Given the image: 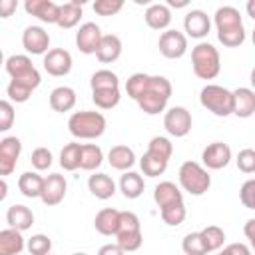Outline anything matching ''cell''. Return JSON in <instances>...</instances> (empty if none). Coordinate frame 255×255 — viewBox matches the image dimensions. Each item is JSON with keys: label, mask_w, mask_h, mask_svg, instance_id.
<instances>
[{"label": "cell", "mask_w": 255, "mask_h": 255, "mask_svg": "<svg viewBox=\"0 0 255 255\" xmlns=\"http://www.w3.org/2000/svg\"><path fill=\"white\" fill-rule=\"evenodd\" d=\"M213 22L217 28V40L225 48H237L245 42V26H243V20L237 8L233 6L217 8Z\"/></svg>", "instance_id": "1"}, {"label": "cell", "mask_w": 255, "mask_h": 255, "mask_svg": "<svg viewBox=\"0 0 255 255\" xmlns=\"http://www.w3.org/2000/svg\"><path fill=\"white\" fill-rule=\"evenodd\" d=\"M106 118L100 112L92 110H82L74 112L68 120V129L76 139H98L106 131Z\"/></svg>", "instance_id": "2"}, {"label": "cell", "mask_w": 255, "mask_h": 255, "mask_svg": "<svg viewBox=\"0 0 255 255\" xmlns=\"http://www.w3.org/2000/svg\"><path fill=\"white\" fill-rule=\"evenodd\" d=\"M171 98V84L165 76H151L143 96L137 100V106L147 116H157L165 110Z\"/></svg>", "instance_id": "3"}, {"label": "cell", "mask_w": 255, "mask_h": 255, "mask_svg": "<svg viewBox=\"0 0 255 255\" xmlns=\"http://www.w3.org/2000/svg\"><path fill=\"white\" fill-rule=\"evenodd\" d=\"M191 68L199 80H213L221 72V58L213 44L199 42L191 50Z\"/></svg>", "instance_id": "4"}, {"label": "cell", "mask_w": 255, "mask_h": 255, "mask_svg": "<svg viewBox=\"0 0 255 255\" xmlns=\"http://www.w3.org/2000/svg\"><path fill=\"white\" fill-rule=\"evenodd\" d=\"M199 104L213 116L227 118L233 114V92L217 84H207L199 92Z\"/></svg>", "instance_id": "5"}, {"label": "cell", "mask_w": 255, "mask_h": 255, "mask_svg": "<svg viewBox=\"0 0 255 255\" xmlns=\"http://www.w3.org/2000/svg\"><path fill=\"white\" fill-rule=\"evenodd\" d=\"M179 185L183 191H187L189 195H203L209 191L211 187V175L209 171L197 163V161H183L179 167Z\"/></svg>", "instance_id": "6"}, {"label": "cell", "mask_w": 255, "mask_h": 255, "mask_svg": "<svg viewBox=\"0 0 255 255\" xmlns=\"http://www.w3.org/2000/svg\"><path fill=\"white\" fill-rule=\"evenodd\" d=\"M4 68H6V72H8V76L12 80H16L20 84H26L32 90H36L40 86V82H42L40 72L34 68L32 60L26 54H12V56H8Z\"/></svg>", "instance_id": "7"}, {"label": "cell", "mask_w": 255, "mask_h": 255, "mask_svg": "<svg viewBox=\"0 0 255 255\" xmlns=\"http://www.w3.org/2000/svg\"><path fill=\"white\" fill-rule=\"evenodd\" d=\"M191 126H193L191 114L183 106H173L163 116V128L173 137H185L191 131Z\"/></svg>", "instance_id": "8"}, {"label": "cell", "mask_w": 255, "mask_h": 255, "mask_svg": "<svg viewBox=\"0 0 255 255\" xmlns=\"http://www.w3.org/2000/svg\"><path fill=\"white\" fill-rule=\"evenodd\" d=\"M157 48L163 58L167 60H177L187 52V36L179 30H165L159 36Z\"/></svg>", "instance_id": "9"}, {"label": "cell", "mask_w": 255, "mask_h": 255, "mask_svg": "<svg viewBox=\"0 0 255 255\" xmlns=\"http://www.w3.org/2000/svg\"><path fill=\"white\" fill-rule=\"evenodd\" d=\"M22 153V141L16 135H6L0 139V175L6 177L16 169L18 157Z\"/></svg>", "instance_id": "10"}, {"label": "cell", "mask_w": 255, "mask_h": 255, "mask_svg": "<svg viewBox=\"0 0 255 255\" xmlns=\"http://www.w3.org/2000/svg\"><path fill=\"white\" fill-rule=\"evenodd\" d=\"M102 30L96 22H86L78 28L76 32V46L82 54H96L100 44H102Z\"/></svg>", "instance_id": "11"}, {"label": "cell", "mask_w": 255, "mask_h": 255, "mask_svg": "<svg viewBox=\"0 0 255 255\" xmlns=\"http://www.w3.org/2000/svg\"><path fill=\"white\" fill-rule=\"evenodd\" d=\"M22 46L28 54H48L50 50V34L42 28V26H28L24 32H22Z\"/></svg>", "instance_id": "12"}, {"label": "cell", "mask_w": 255, "mask_h": 255, "mask_svg": "<svg viewBox=\"0 0 255 255\" xmlns=\"http://www.w3.org/2000/svg\"><path fill=\"white\" fill-rule=\"evenodd\" d=\"M44 70L54 76V78H62L68 76L72 70V54L64 48H52L46 56H44Z\"/></svg>", "instance_id": "13"}, {"label": "cell", "mask_w": 255, "mask_h": 255, "mask_svg": "<svg viewBox=\"0 0 255 255\" xmlns=\"http://www.w3.org/2000/svg\"><path fill=\"white\" fill-rule=\"evenodd\" d=\"M201 161L205 169H223L231 161V147L223 141H213L201 151Z\"/></svg>", "instance_id": "14"}, {"label": "cell", "mask_w": 255, "mask_h": 255, "mask_svg": "<svg viewBox=\"0 0 255 255\" xmlns=\"http://www.w3.org/2000/svg\"><path fill=\"white\" fill-rule=\"evenodd\" d=\"M66 189H68L66 177L60 175V173H50L48 177H44V189H42L40 199H42L44 205L54 207V205H58V203L64 201Z\"/></svg>", "instance_id": "15"}, {"label": "cell", "mask_w": 255, "mask_h": 255, "mask_svg": "<svg viewBox=\"0 0 255 255\" xmlns=\"http://www.w3.org/2000/svg\"><path fill=\"white\" fill-rule=\"evenodd\" d=\"M24 10L38 18L40 22L46 24H56L58 22V14H60V4L52 2V0H26L24 2Z\"/></svg>", "instance_id": "16"}, {"label": "cell", "mask_w": 255, "mask_h": 255, "mask_svg": "<svg viewBox=\"0 0 255 255\" xmlns=\"http://www.w3.org/2000/svg\"><path fill=\"white\" fill-rule=\"evenodd\" d=\"M183 30H185L187 36H191L195 40H201L209 34L211 20L203 10H189L183 18Z\"/></svg>", "instance_id": "17"}, {"label": "cell", "mask_w": 255, "mask_h": 255, "mask_svg": "<svg viewBox=\"0 0 255 255\" xmlns=\"http://www.w3.org/2000/svg\"><path fill=\"white\" fill-rule=\"evenodd\" d=\"M120 215L122 211L114 209V207H104L96 213L94 217V227L98 233L110 237V235H118V229H120Z\"/></svg>", "instance_id": "18"}, {"label": "cell", "mask_w": 255, "mask_h": 255, "mask_svg": "<svg viewBox=\"0 0 255 255\" xmlns=\"http://www.w3.org/2000/svg\"><path fill=\"white\" fill-rule=\"evenodd\" d=\"M253 114H255V90L253 88L233 90V116L247 120Z\"/></svg>", "instance_id": "19"}, {"label": "cell", "mask_w": 255, "mask_h": 255, "mask_svg": "<svg viewBox=\"0 0 255 255\" xmlns=\"http://www.w3.org/2000/svg\"><path fill=\"white\" fill-rule=\"evenodd\" d=\"M6 223H8V227H12V229L26 231V229H30L32 223H34V213H32L30 207H26V205H22V203H14V205H10L8 211H6Z\"/></svg>", "instance_id": "20"}, {"label": "cell", "mask_w": 255, "mask_h": 255, "mask_svg": "<svg viewBox=\"0 0 255 255\" xmlns=\"http://www.w3.org/2000/svg\"><path fill=\"white\" fill-rule=\"evenodd\" d=\"M143 18H145V24L151 30H167V26L171 24V10H169L167 4L155 2V4L147 6Z\"/></svg>", "instance_id": "21"}, {"label": "cell", "mask_w": 255, "mask_h": 255, "mask_svg": "<svg viewBox=\"0 0 255 255\" xmlns=\"http://www.w3.org/2000/svg\"><path fill=\"white\" fill-rule=\"evenodd\" d=\"M76 90L70 88V86H58L50 92V108L58 114H64V112H70L74 110L76 106Z\"/></svg>", "instance_id": "22"}, {"label": "cell", "mask_w": 255, "mask_h": 255, "mask_svg": "<svg viewBox=\"0 0 255 255\" xmlns=\"http://www.w3.org/2000/svg\"><path fill=\"white\" fill-rule=\"evenodd\" d=\"M153 201L161 209V207H167V205H173V203H181L183 193L173 181H159L153 189Z\"/></svg>", "instance_id": "23"}, {"label": "cell", "mask_w": 255, "mask_h": 255, "mask_svg": "<svg viewBox=\"0 0 255 255\" xmlns=\"http://www.w3.org/2000/svg\"><path fill=\"white\" fill-rule=\"evenodd\" d=\"M122 40L120 36L116 34H104L102 38V44L96 52V58L102 62V64H114L120 56H122Z\"/></svg>", "instance_id": "24"}, {"label": "cell", "mask_w": 255, "mask_h": 255, "mask_svg": "<svg viewBox=\"0 0 255 255\" xmlns=\"http://www.w3.org/2000/svg\"><path fill=\"white\" fill-rule=\"evenodd\" d=\"M88 189L98 199H110L116 193V183H114V179L108 173L98 171V173L88 177Z\"/></svg>", "instance_id": "25"}, {"label": "cell", "mask_w": 255, "mask_h": 255, "mask_svg": "<svg viewBox=\"0 0 255 255\" xmlns=\"http://www.w3.org/2000/svg\"><path fill=\"white\" fill-rule=\"evenodd\" d=\"M108 161H110V165H112L114 169H118V171H128V169H131L133 163H135V153H133V149H131L129 145L120 143V145H114V147L108 151Z\"/></svg>", "instance_id": "26"}, {"label": "cell", "mask_w": 255, "mask_h": 255, "mask_svg": "<svg viewBox=\"0 0 255 255\" xmlns=\"http://www.w3.org/2000/svg\"><path fill=\"white\" fill-rule=\"evenodd\" d=\"M18 189L28 199L40 197L42 195V189H44V177L38 171H24L18 177Z\"/></svg>", "instance_id": "27"}, {"label": "cell", "mask_w": 255, "mask_h": 255, "mask_svg": "<svg viewBox=\"0 0 255 255\" xmlns=\"http://www.w3.org/2000/svg\"><path fill=\"white\" fill-rule=\"evenodd\" d=\"M24 249L22 231L6 227L0 231V255H20Z\"/></svg>", "instance_id": "28"}, {"label": "cell", "mask_w": 255, "mask_h": 255, "mask_svg": "<svg viewBox=\"0 0 255 255\" xmlns=\"http://www.w3.org/2000/svg\"><path fill=\"white\" fill-rule=\"evenodd\" d=\"M82 2L80 0H72V2H66V4H60V14H58V22L56 26L64 28V30H70L74 26L80 24V18H82Z\"/></svg>", "instance_id": "29"}, {"label": "cell", "mask_w": 255, "mask_h": 255, "mask_svg": "<svg viewBox=\"0 0 255 255\" xmlns=\"http://www.w3.org/2000/svg\"><path fill=\"white\" fill-rule=\"evenodd\" d=\"M145 189V181L139 173L135 171H124L120 177V191L124 193L126 199H137Z\"/></svg>", "instance_id": "30"}, {"label": "cell", "mask_w": 255, "mask_h": 255, "mask_svg": "<svg viewBox=\"0 0 255 255\" xmlns=\"http://www.w3.org/2000/svg\"><path fill=\"white\" fill-rule=\"evenodd\" d=\"M104 161V151L96 143H82V159L80 169L84 171H96Z\"/></svg>", "instance_id": "31"}, {"label": "cell", "mask_w": 255, "mask_h": 255, "mask_svg": "<svg viewBox=\"0 0 255 255\" xmlns=\"http://www.w3.org/2000/svg\"><path fill=\"white\" fill-rule=\"evenodd\" d=\"M80 159H82V143L78 141H70L62 147L60 151V165L66 171H76L80 167Z\"/></svg>", "instance_id": "32"}, {"label": "cell", "mask_w": 255, "mask_h": 255, "mask_svg": "<svg viewBox=\"0 0 255 255\" xmlns=\"http://www.w3.org/2000/svg\"><path fill=\"white\" fill-rule=\"evenodd\" d=\"M167 159H163V157H159V155H155V153H151V151H145L143 155H141V159H139V167H141V171H143V175H147V177H157V175H161L165 169H167Z\"/></svg>", "instance_id": "33"}, {"label": "cell", "mask_w": 255, "mask_h": 255, "mask_svg": "<svg viewBox=\"0 0 255 255\" xmlns=\"http://www.w3.org/2000/svg\"><path fill=\"white\" fill-rule=\"evenodd\" d=\"M90 86H92V92H96V90H114V88H120V78L112 70H98V72L92 74Z\"/></svg>", "instance_id": "34"}, {"label": "cell", "mask_w": 255, "mask_h": 255, "mask_svg": "<svg viewBox=\"0 0 255 255\" xmlns=\"http://www.w3.org/2000/svg\"><path fill=\"white\" fill-rule=\"evenodd\" d=\"M149 74H143V72H137V74H131L129 78H128V82H126V94L133 100V102H137L141 96H143V92H145V88H147V84H149Z\"/></svg>", "instance_id": "35"}, {"label": "cell", "mask_w": 255, "mask_h": 255, "mask_svg": "<svg viewBox=\"0 0 255 255\" xmlns=\"http://www.w3.org/2000/svg\"><path fill=\"white\" fill-rule=\"evenodd\" d=\"M122 100V94H120V88H114V90H96L92 92V102L96 104V108L100 110H112L120 104Z\"/></svg>", "instance_id": "36"}, {"label": "cell", "mask_w": 255, "mask_h": 255, "mask_svg": "<svg viewBox=\"0 0 255 255\" xmlns=\"http://www.w3.org/2000/svg\"><path fill=\"white\" fill-rule=\"evenodd\" d=\"M159 215H161V219H163L165 225L177 227V225H181V223L185 221L187 209H185V203L181 201V203H173V205L161 207V209H159Z\"/></svg>", "instance_id": "37"}, {"label": "cell", "mask_w": 255, "mask_h": 255, "mask_svg": "<svg viewBox=\"0 0 255 255\" xmlns=\"http://www.w3.org/2000/svg\"><path fill=\"white\" fill-rule=\"evenodd\" d=\"M199 233L203 237V243L207 247V253H213V251L221 249L223 243H225V231L221 227H217V225H207Z\"/></svg>", "instance_id": "38"}, {"label": "cell", "mask_w": 255, "mask_h": 255, "mask_svg": "<svg viewBox=\"0 0 255 255\" xmlns=\"http://www.w3.org/2000/svg\"><path fill=\"white\" fill-rule=\"evenodd\" d=\"M181 249L185 255H207V247L203 243V237L199 231H191L183 237L181 241Z\"/></svg>", "instance_id": "39"}, {"label": "cell", "mask_w": 255, "mask_h": 255, "mask_svg": "<svg viewBox=\"0 0 255 255\" xmlns=\"http://www.w3.org/2000/svg\"><path fill=\"white\" fill-rule=\"evenodd\" d=\"M116 243L126 251V253H131V251H137L143 243V233L141 231H128V233H118L116 235Z\"/></svg>", "instance_id": "40"}, {"label": "cell", "mask_w": 255, "mask_h": 255, "mask_svg": "<svg viewBox=\"0 0 255 255\" xmlns=\"http://www.w3.org/2000/svg\"><path fill=\"white\" fill-rule=\"evenodd\" d=\"M26 247H28L30 255H50V251H52V239L48 235H44V233H36V235H32L28 239Z\"/></svg>", "instance_id": "41"}, {"label": "cell", "mask_w": 255, "mask_h": 255, "mask_svg": "<svg viewBox=\"0 0 255 255\" xmlns=\"http://www.w3.org/2000/svg\"><path fill=\"white\" fill-rule=\"evenodd\" d=\"M147 151H151V153H155V155H159V157H163V159L169 161V157L173 153V143L167 137H163V135H155V137L149 139Z\"/></svg>", "instance_id": "42"}, {"label": "cell", "mask_w": 255, "mask_h": 255, "mask_svg": "<svg viewBox=\"0 0 255 255\" xmlns=\"http://www.w3.org/2000/svg\"><path fill=\"white\" fill-rule=\"evenodd\" d=\"M32 92H34V90H30L28 86H24V84H20V82H16V80H10V84H8V88H6L8 100H10V102H16V104L28 102L30 96H32Z\"/></svg>", "instance_id": "43"}, {"label": "cell", "mask_w": 255, "mask_h": 255, "mask_svg": "<svg viewBox=\"0 0 255 255\" xmlns=\"http://www.w3.org/2000/svg\"><path fill=\"white\" fill-rule=\"evenodd\" d=\"M52 151L48 149V147H36L34 151H32V155H30V161H32V167L36 169V171H44V169H48L50 165H52Z\"/></svg>", "instance_id": "44"}, {"label": "cell", "mask_w": 255, "mask_h": 255, "mask_svg": "<svg viewBox=\"0 0 255 255\" xmlns=\"http://www.w3.org/2000/svg\"><path fill=\"white\" fill-rule=\"evenodd\" d=\"M235 163H237V169L243 171V173H255V149L251 147H245L237 153L235 157Z\"/></svg>", "instance_id": "45"}, {"label": "cell", "mask_w": 255, "mask_h": 255, "mask_svg": "<svg viewBox=\"0 0 255 255\" xmlns=\"http://www.w3.org/2000/svg\"><path fill=\"white\" fill-rule=\"evenodd\" d=\"M124 8V0H98L94 2V12L100 16H116Z\"/></svg>", "instance_id": "46"}, {"label": "cell", "mask_w": 255, "mask_h": 255, "mask_svg": "<svg viewBox=\"0 0 255 255\" xmlns=\"http://www.w3.org/2000/svg\"><path fill=\"white\" fill-rule=\"evenodd\" d=\"M128 231H141L139 217L133 211H122V215H120V229H118V233H128Z\"/></svg>", "instance_id": "47"}, {"label": "cell", "mask_w": 255, "mask_h": 255, "mask_svg": "<svg viewBox=\"0 0 255 255\" xmlns=\"http://www.w3.org/2000/svg\"><path fill=\"white\" fill-rule=\"evenodd\" d=\"M14 124V106L10 100L0 102V131H8Z\"/></svg>", "instance_id": "48"}, {"label": "cell", "mask_w": 255, "mask_h": 255, "mask_svg": "<svg viewBox=\"0 0 255 255\" xmlns=\"http://www.w3.org/2000/svg\"><path fill=\"white\" fill-rule=\"evenodd\" d=\"M239 199H241L243 207L255 211V179H247V181L241 185V189H239Z\"/></svg>", "instance_id": "49"}, {"label": "cell", "mask_w": 255, "mask_h": 255, "mask_svg": "<svg viewBox=\"0 0 255 255\" xmlns=\"http://www.w3.org/2000/svg\"><path fill=\"white\" fill-rule=\"evenodd\" d=\"M223 253L225 255H251V249L245 243H229L223 249Z\"/></svg>", "instance_id": "50"}, {"label": "cell", "mask_w": 255, "mask_h": 255, "mask_svg": "<svg viewBox=\"0 0 255 255\" xmlns=\"http://www.w3.org/2000/svg\"><path fill=\"white\" fill-rule=\"evenodd\" d=\"M98 255H126V251L118 243H106V245L100 247Z\"/></svg>", "instance_id": "51"}, {"label": "cell", "mask_w": 255, "mask_h": 255, "mask_svg": "<svg viewBox=\"0 0 255 255\" xmlns=\"http://www.w3.org/2000/svg\"><path fill=\"white\" fill-rule=\"evenodd\" d=\"M243 233H245V237L249 239L251 247L255 249V217L245 221V225H243Z\"/></svg>", "instance_id": "52"}, {"label": "cell", "mask_w": 255, "mask_h": 255, "mask_svg": "<svg viewBox=\"0 0 255 255\" xmlns=\"http://www.w3.org/2000/svg\"><path fill=\"white\" fill-rule=\"evenodd\" d=\"M16 0H0V16L2 18H8L14 10H16Z\"/></svg>", "instance_id": "53"}, {"label": "cell", "mask_w": 255, "mask_h": 255, "mask_svg": "<svg viewBox=\"0 0 255 255\" xmlns=\"http://www.w3.org/2000/svg\"><path fill=\"white\" fill-rule=\"evenodd\" d=\"M245 10H247V16H251V18L255 20V0H249V2L245 4Z\"/></svg>", "instance_id": "54"}, {"label": "cell", "mask_w": 255, "mask_h": 255, "mask_svg": "<svg viewBox=\"0 0 255 255\" xmlns=\"http://www.w3.org/2000/svg\"><path fill=\"white\" fill-rule=\"evenodd\" d=\"M167 6H171V8H183V6H187V0H181V2H175V0H167Z\"/></svg>", "instance_id": "55"}, {"label": "cell", "mask_w": 255, "mask_h": 255, "mask_svg": "<svg viewBox=\"0 0 255 255\" xmlns=\"http://www.w3.org/2000/svg\"><path fill=\"white\" fill-rule=\"evenodd\" d=\"M0 187H2V193H0V197L4 199V197H6V193H8V191H6V189H8V185H6V179H2V181H0Z\"/></svg>", "instance_id": "56"}, {"label": "cell", "mask_w": 255, "mask_h": 255, "mask_svg": "<svg viewBox=\"0 0 255 255\" xmlns=\"http://www.w3.org/2000/svg\"><path fill=\"white\" fill-rule=\"evenodd\" d=\"M249 82H251V86H253V90H255V68L251 70V76H249Z\"/></svg>", "instance_id": "57"}, {"label": "cell", "mask_w": 255, "mask_h": 255, "mask_svg": "<svg viewBox=\"0 0 255 255\" xmlns=\"http://www.w3.org/2000/svg\"><path fill=\"white\" fill-rule=\"evenodd\" d=\"M251 40H253V46H255V28H253V34H251Z\"/></svg>", "instance_id": "58"}, {"label": "cell", "mask_w": 255, "mask_h": 255, "mask_svg": "<svg viewBox=\"0 0 255 255\" xmlns=\"http://www.w3.org/2000/svg\"><path fill=\"white\" fill-rule=\"evenodd\" d=\"M72 255H88V253H72Z\"/></svg>", "instance_id": "59"}, {"label": "cell", "mask_w": 255, "mask_h": 255, "mask_svg": "<svg viewBox=\"0 0 255 255\" xmlns=\"http://www.w3.org/2000/svg\"><path fill=\"white\" fill-rule=\"evenodd\" d=\"M217 255H225V253H223V251H221V253H217Z\"/></svg>", "instance_id": "60"}, {"label": "cell", "mask_w": 255, "mask_h": 255, "mask_svg": "<svg viewBox=\"0 0 255 255\" xmlns=\"http://www.w3.org/2000/svg\"><path fill=\"white\" fill-rule=\"evenodd\" d=\"M50 255H52V253H50Z\"/></svg>", "instance_id": "61"}]
</instances>
